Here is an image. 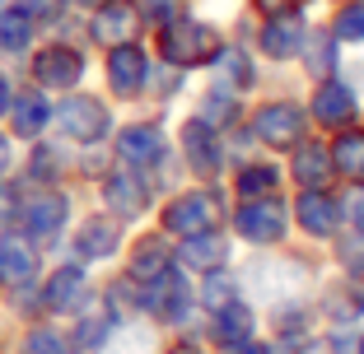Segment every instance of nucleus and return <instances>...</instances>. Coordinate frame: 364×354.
Here are the masks:
<instances>
[{
	"instance_id": "f257e3e1",
	"label": "nucleus",
	"mask_w": 364,
	"mask_h": 354,
	"mask_svg": "<svg viewBox=\"0 0 364 354\" xmlns=\"http://www.w3.org/2000/svg\"><path fill=\"white\" fill-rule=\"evenodd\" d=\"M159 47H164V61L168 65L192 70V65H210L225 43H220V33H215L210 23H196V19L173 14V19L159 28Z\"/></svg>"
},
{
	"instance_id": "f03ea898",
	"label": "nucleus",
	"mask_w": 364,
	"mask_h": 354,
	"mask_svg": "<svg viewBox=\"0 0 364 354\" xmlns=\"http://www.w3.org/2000/svg\"><path fill=\"white\" fill-rule=\"evenodd\" d=\"M285 224H289V210L276 192L271 196H243V205H238V215H234V233L252 247L280 243V238H285Z\"/></svg>"
},
{
	"instance_id": "7ed1b4c3",
	"label": "nucleus",
	"mask_w": 364,
	"mask_h": 354,
	"mask_svg": "<svg viewBox=\"0 0 364 354\" xmlns=\"http://www.w3.org/2000/svg\"><path fill=\"white\" fill-rule=\"evenodd\" d=\"M117 154H122V163H127V168L154 172V168H164V159H168V140H164L159 126L136 121V126H127L117 135Z\"/></svg>"
},
{
	"instance_id": "20e7f679",
	"label": "nucleus",
	"mask_w": 364,
	"mask_h": 354,
	"mask_svg": "<svg viewBox=\"0 0 364 354\" xmlns=\"http://www.w3.org/2000/svg\"><path fill=\"white\" fill-rule=\"evenodd\" d=\"M215 224H220V196L215 192H187L178 201H168V210H164V228L178 238L201 233V228H215Z\"/></svg>"
},
{
	"instance_id": "39448f33",
	"label": "nucleus",
	"mask_w": 364,
	"mask_h": 354,
	"mask_svg": "<svg viewBox=\"0 0 364 354\" xmlns=\"http://www.w3.org/2000/svg\"><path fill=\"white\" fill-rule=\"evenodd\" d=\"M56 121H61V131L70 140H85V145H94V140H103L107 131H112V117H107V108L98 103V98H65L61 108L52 112Z\"/></svg>"
},
{
	"instance_id": "423d86ee",
	"label": "nucleus",
	"mask_w": 364,
	"mask_h": 354,
	"mask_svg": "<svg viewBox=\"0 0 364 354\" xmlns=\"http://www.w3.org/2000/svg\"><path fill=\"white\" fill-rule=\"evenodd\" d=\"M252 126H257L262 145H271V150H289V145H299V140H304L309 117H304V108H294V103H267V108L252 117Z\"/></svg>"
},
{
	"instance_id": "0eeeda50",
	"label": "nucleus",
	"mask_w": 364,
	"mask_h": 354,
	"mask_svg": "<svg viewBox=\"0 0 364 354\" xmlns=\"http://www.w3.org/2000/svg\"><path fill=\"white\" fill-rule=\"evenodd\" d=\"M304 38H309V23H304L299 10H276L262 23V52L271 61H294L304 52Z\"/></svg>"
},
{
	"instance_id": "6e6552de",
	"label": "nucleus",
	"mask_w": 364,
	"mask_h": 354,
	"mask_svg": "<svg viewBox=\"0 0 364 354\" xmlns=\"http://www.w3.org/2000/svg\"><path fill=\"white\" fill-rule=\"evenodd\" d=\"M355 112H360V103H355V89L346 84V79L322 75V84L313 89V117H318V126L346 131V126L355 121Z\"/></svg>"
},
{
	"instance_id": "1a4fd4ad",
	"label": "nucleus",
	"mask_w": 364,
	"mask_h": 354,
	"mask_svg": "<svg viewBox=\"0 0 364 354\" xmlns=\"http://www.w3.org/2000/svg\"><path fill=\"white\" fill-rule=\"evenodd\" d=\"M80 75H85V56L75 52V47L65 43H52L38 52V61H33V79L47 89H75Z\"/></svg>"
},
{
	"instance_id": "9d476101",
	"label": "nucleus",
	"mask_w": 364,
	"mask_h": 354,
	"mask_svg": "<svg viewBox=\"0 0 364 354\" xmlns=\"http://www.w3.org/2000/svg\"><path fill=\"white\" fill-rule=\"evenodd\" d=\"M182 150H187V168L201 172V177H220L225 168V145L215 135V126H205L201 117H192L182 126Z\"/></svg>"
},
{
	"instance_id": "9b49d317",
	"label": "nucleus",
	"mask_w": 364,
	"mask_h": 354,
	"mask_svg": "<svg viewBox=\"0 0 364 354\" xmlns=\"http://www.w3.org/2000/svg\"><path fill=\"white\" fill-rule=\"evenodd\" d=\"M107 79H112V94L117 98H136L145 94V79H150V61L136 43H117L107 56Z\"/></svg>"
},
{
	"instance_id": "f8f14e48",
	"label": "nucleus",
	"mask_w": 364,
	"mask_h": 354,
	"mask_svg": "<svg viewBox=\"0 0 364 354\" xmlns=\"http://www.w3.org/2000/svg\"><path fill=\"white\" fill-rule=\"evenodd\" d=\"M145 303L154 308V317H164V322H182L187 312H192V289H187V280H182L178 266H168L159 280H150V294H145Z\"/></svg>"
},
{
	"instance_id": "ddd939ff",
	"label": "nucleus",
	"mask_w": 364,
	"mask_h": 354,
	"mask_svg": "<svg viewBox=\"0 0 364 354\" xmlns=\"http://www.w3.org/2000/svg\"><path fill=\"white\" fill-rule=\"evenodd\" d=\"M103 201L117 219H136V215H145V205H150V187H145V177H140L136 168H122L103 182Z\"/></svg>"
},
{
	"instance_id": "4468645a",
	"label": "nucleus",
	"mask_w": 364,
	"mask_h": 354,
	"mask_svg": "<svg viewBox=\"0 0 364 354\" xmlns=\"http://www.w3.org/2000/svg\"><path fill=\"white\" fill-rule=\"evenodd\" d=\"M136 23H140V10L131 0H103L94 10V43H103V47L136 43Z\"/></svg>"
},
{
	"instance_id": "2eb2a0df",
	"label": "nucleus",
	"mask_w": 364,
	"mask_h": 354,
	"mask_svg": "<svg viewBox=\"0 0 364 354\" xmlns=\"http://www.w3.org/2000/svg\"><path fill=\"white\" fill-rule=\"evenodd\" d=\"M294 215H299V228L313 238H336V228H341V205L322 192V187H304Z\"/></svg>"
},
{
	"instance_id": "dca6fc26",
	"label": "nucleus",
	"mask_w": 364,
	"mask_h": 354,
	"mask_svg": "<svg viewBox=\"0 0 364 354\" xmlns=\"http://www.w3.org/2000/svg\"><path fill=\"white\" fill-rule=\"evenodd\" d=\"M178 261L182 266H192V270H220L229 261V238L220 233V228H201V233H187L178 247Z\"/></svg>"
},
{
	"instance_id": "f3484780",
	"label": "nucleus",
	"mask_w": 364,
	"mask_h": 354,
	"mask_svg": "<svg viewBox=\"0 0 364 354\" xmlns=\"http://www.w3.org/2000/svg\"><path fill=\"white\" fill-rule=\"evenodd\" d=\"M43 303L52 312H80L89 303V275L85 266H61L52 280H47V289H43Z\"/></svg>"
},
{
	"instance_id": "a211bd4d",
	"label": "nucleus",
	"mask_w": 364,
	"mask_h": 354,
	"mask_svg": "<svg viewBox=\"0 0 364 354\" xmlns=\"http://www.w3.org/2000/svg\"><path fill=\"white\" fill-rule=\"evenodd\" d=\"M65 215H70V201H65L61 192H38L23 205V228L47 243V238H56V228L65 224Z\"/></svg>"
},
{
	"instance_id": "6ab92c4d",
	"label": "nucleus",
	"mask_w": 364,
	"mask_h": 354,
	"mask_svg": "<svg viewBox=\"0 0 364 354\" xmlns=\"http://www.w3.org/2000/svg\"><path fill=\"white\" fill-rule=\"evenodd\" d=\"M117 247H122L117 219H89V224L75 233V252H80L85 261H103V257H112Z\"/></svg>"
},
{
	"instance_id": "aec40b11",
	"label": "nucleus",
	"mask_w": 364,
	"mask_h": 354,
	"mask_svg": "<svg viewBox=\"0 0 364 354\" xmlns=\"http://www.w3.org/2000/svg\"><path fill=\"white\" fill-rule=\"evenodd\" d=\"M38 275V252L23 238H0V280L5 284H28Z\"/></svg>"
},
{
	"instance_id": "412c9836",
	"label": "nucleus",
	"mask_w": 364,
	"mask_h": 354,
	"mask_svg": "<svg viewBox=\"0 0 364 354\" xmlns=\"http://www.w3.org/2000/svg\"><path fill=\"white\" fill-rule=\"evenodd\" d=\"M168 266H173L168 238H140V243H136V252H131V280H140V284L159 280Z\"/></svg>"
},
{
	"instance_id": "4be33fe9",
	"label": "nucleus",
	"mask_w": 364,
	"mask_h": 354,
	"mask_svg": "<svg viewBox=\"0 0 364 354\" xmlns=\"http://www.w3.org/2000/svg\"><path fill=\"white\" fill-rule=\"evenodd\" d=\"M332 168L364 187V131H341V140L332 145Z\"/></svg>"
},
{
	"instance_id": "5701e85b",
	"label": "nucleus",
	"mask_w": 364,
	"mask_h": 354,
	"mask_svg": "<svg viewBox=\"0 0 364 354\" xmlns=\"http://www.w3.org/2000/svg\"><path fill=\"white\" fill-rule=\"evenodd\" d=\"M332 150H322V145H299V154H294V177H299L304 187H327V177H332Z\"/></svg>"
},
{
	"instance_id": "b1692460",
	"label": "nucleus",
	"mask_w": 364,
	"mask_h": 354,
	"mask_svg": "<svg viewBox=\"0 0 364 354\" xmlns=\"http://www.w3.org/2000/svg\"><path fill=\"white\" fill-rule=\"evenodd\" d=\"M210 65H220V75H225V89H252L257 84V70H252V61L243 56V47H220V56H215Z\"/></svg>"
},
{
	"instance_id": "393cba45",
	"label": "nucleus",
	"mask_w": 364,
	"mask_h": 354,
	"mask_svg": "<svg viewBox=\"0 0 364 354\" xmlns=\"http://www.w3.org/2000/svg\"><path fill=\"white\" fill-rule=\"evenodd\" d=\"M47 121H52V108H47L43 94H19L14 98V131H19V135H43Z\"/></svg>"
},
{
	"instance_id": "a878e982",
	"label": "nucleus",
	"mask_w": 364,
	"mask_h": 354,
	"mask_svg": "<svg viewBox=\"0 0 364 354\" xmlns=\"http://www.w3.org/2000/svg\"><path fill=\"white\" fill-rule=\"evenodd\" d=\"M210 317H215V336H220V341H243V336L252 331V308H247L243 299L215 308Z\"/></svg>"
},
{
	"instance_id": "bb28decb",
	"label": "nucleus",
	"mask_w": 364,
	"mask_h": 354,
	"mask_svg": "<svg viewBox=\"0 0 364 354\" xmlns=\"http://www.w3.org/2000/svg\"><path fill=\"white\" fill-rule=\"evenodd\" d=\"M234 299H243V294H238V280L229 275V266L205 270V284H201V308H205V312H215V308H225V303H234Z\"/></svg>"
},
{
	"instance_id": "cd10ccee",
	"label": "nucleus",
	"mask_w": 364,
	"mask_h": 354,
	"mask_svg": "<svg viewBox=\"0 0 364 354\" xmlns=\"http://www.w3.org/2000/svg\"><path fill=\"white\" fill-rule=\"evenodd\" d=\"M28 43H33V14L0 5V47H5V52H23Z\"/></svg>"
},
{
	"instance_id": "c85d7f7f",
	"label": "nucleus",
	"mask_w": 364,
	"mask_h": 354,
	"mask_svg": "<svg viewBox=\"0 0 364 354\" xmlns=\"http://www.w3.org/2000/svg\"><path fill=\"white\" fill-rule=\"evenodd\" d=\"M280 192V172L271 163H243L238 168V196H271Z\"/></svg>"
},
{
	"instance_id": "c756f323",
	"label": "nucleus",
	"mask_w": 364,
	"mask_h": 354,
	"mask_svg": "<svg viewBox=\"0 0 364 354\" xmlns=\"http://www.w3.org/2000/svg\"><path fill=\"white\" fill-rule=\"evenodd\" d=\"M234 117H238V98H234V89H215V94L201 103V121H205V126H215V131L229 126Z\"/></svg>"
},
{
	"instance_id": "7c9ffc66",
	"label": "nucleus",
	"mask_w": 364,
	"mask_h": 354,
	"mask_svg": "<svg viewBox=\"0 0 364 354\" xmlns=\"http://www.w3.org/2000/svg\"><path fill=\"white\" fill-rule=\"evenodd\" d=\"M299 56H309V70H313V75H332V61H336V43H332V38H327V33H318V38H313V33H309V38H304V52Z\"/></svg>"
},
{
	"instance_id": "2f4dec72",
	"label": "nucleus",
	"mask_w": 364,
	"mask_h": 354,
	"mask_svg": "<svg viewBox=\"0 0 364 354\" xmlns=\"http://www.w3.org/2000/svg\"><path fill=\"white\" fill-rule=\"evenodd\" d=\"M332 38L336 43H364V0L341 5V14H336V23H332Z\"/></svg>"
},
{
	"instance_id": "473e14b6",
	"label": "nucleus",
	"mask_w": 364,
	"mask_h": 354,
	"mask_svg": "<svg viewBox=\"0 0 364 354\" xmlns=\"http://www.w3.org/2000/svg\"><path fill=\"white\" fill-rule=\"evenodd\" d=\"M107 336H112V312H94V317H85V322H80L75 341H80V350H103Z\"/></svg>"
},
{
	"instance_id": "72a5a7b5",
	"label": "nucleus",
	"mask_w": 364,
	"mask_h": 354,
	"mask_svg": "<svg viewBox=\"0 0 364 354\" xmlns=\"http://www.w3.org/2000/svg\"><path fill=\"white\" fill-rule=\"evenodd\" d=\"M364 312V294H350V289H327V317L332 322H355Z\"/></svg>"
},
{
	"instance_id": "f704fd0d",
	"label": "nucleus",
	"mask_w": 364,
	"mask_h": 354,
	"mask_svg": "<svg viewBox=\"0 0 364 354\" xmlns=\"http://www.w3.org/2000/svg\"><path fill=\"white\" fill-rule=\"evenodd\" d=\"M23 354H70V345H65V336L38 326V331H28V341H23Z\"/></svg>"
},
{
	"instance_id": "c9c22d12",
	"label": "nucleus",
	"mask_w": 364,
	"mask_h": 354,
	"mask_svg": "<svg viewBox=\"0 0 364 354\" xmlns=\"http://www.w3.org/2000/svg\"><path fill=\"white\" fill-rule=\"evenodd\" d=\"M107 341H112V336H107ZM107 354H154V345H150L145 331H122L117 341L107 345Z\"/></svg>"
},
{
	"instance_id": "e433bc0d",
	"label": "nucleus",
	"mask_w": 364,
	"mask_h": 354,
	"mask_svg": "<svg viewBox=\"0 0 364 354\" xmlns=\"http://www.w3.org/2000/svg\"><path fill=\"white\" fill-rule=\"evenodd\" d=\"M346 270H350V280L364 284V238L360 233H355V243H346Z\"/></svg>"
},
{
	"instance_id": "4c0bfd02",
	"label": "nucleus",
	"mask_w": 364,
	"mask_h": 354,
	"mask_svg": "<svg viewBox=\"0 0 364 354\" xmlns=\"http://www.w3.org/2000/svg\"><path fill=\"white\" fill-rule=\"evenodd\" d=\"M341 215L350 219V228H355V233L364 238V192H350V201L341 205Z\"/></svg>"
},
{
	"instance_id": "58836bf2",
	"label": "nucleus",
	"mask_w": 364,
	"mask_h": 354,
	"mask_svg": "<svg viewBox=\"0 0 364 354\" xmlns=\"http://www.w3.org/2000/svg\"><path fill=\"white\" fill-rule=\"evenodd\" d=\"M14 215H19V192H14V187H5V182H0V228L10 224Z\"/></svg>"
},
{
	"instance_id": "ea45409f",
	"label": "nucleus",
	"mask_w": 364,
	"mask_h": 354,
	"mask_svg": "<svg viewBox=\"0 0 364 354\" xmlns=\"http://www.w3.org/2000/svg\"><path fill=\"white\" fill-rule=\"evenodd\" d=\"M220 354H271V345L252 341V336H243V341H225V350Z\"/></svg>"
},
{
	"instance_id": "a19ab883",
	"label": "nucleus",
	"mask_w": 364,
	"mask_h": 354,
	"mask_svg": "<svg viewBox=\"0 0 364 354\" xmlns=\"http://www.w3.org/2000/svg\"><path fill=\"white\" fill-rule=\"evenodd\" d=\"M173 14H178V0H150V19H159V23H168Z\"/></svg>"
},
{
	"instance_id": "79ce46f5",
	"label": "nucleus",
	"mask_w": 364,
	"mask_h": 354,
	"mask_svg": "<svg viewBox=\"0 0 364 354\" xmlns=\"http://www.w3.org/2000/svg\"><path fill=\"white\" fill-rule=\"evenodd\" d=\"M252 5H262V10H267V14H276V10H294L299 0H252Z\"/></svg>"
},
{
	"instance_id": "37998d69",
	"label": "nucleus",
	"mask_w": 364,
	"mask_h": 354,
	"mask_svg": "<svg viewBox=\"0 0 364 354\" xmlns=\"http://www.w3.org/2000/svg\"><path fill=\"white\" fill-rule=\"evenodd\" d=\"M5 108H10V79L0 75V117H5Z\"/></svg>"
},
{
	"instance_id": "c03bdc74",
	"label": "nucleus",
	"mask_w": 364,
	"mask_h": 354,
	"mask_svg": "<svg viewBox=\"0 0 364 354\" xmlns=\"http://www.w3.org/2000/svg\"><path fill=\"white\" fill-rule=\"evenodd\" d=\"M10 159H14V154H10V140H5V135H0V172H5V168H10Z\"/></svg>"
},
{
	"instance_id": "a18cd8bd",
	"label": "nucleus",
	"mask_w": 364,
	"mask_h": 354,
	"mask_svg": "<svg viewBox=\"0 0 364 354\" xmlns=\"http://www.w3.org/2000/svg\"><path fill=\"white\" fill-rule=\"evenodd\" d=\"M65 5H89V10H94V5H103V0H65Z\"/></svg>"
},
{
	"instance_id": "49530a36",
	"label": "nucleus",
	"mask_w": 364,
	"mask_h": 354,
	"mask_svg": "<svg viewBox=\"0 0 364 354\" xmlns=\"http://www.w3.org/2000/svg\"><path fill=\"white\" fill-rule=\"evenodd\" d=\"M0 5H5V0H0Z\"/></svg>"
},
{
	"instance_id": "de8ad7c7",
	"label": "nucleus",
	"mask_w": 364,
	"mask_h": 354,
	"mask_svg": "<svg viewBox=\"0 0 364 354\" xmlns=\"http://www.w3.org/2000/svg\"><path fill=\"white\" fill-rule=\"evenodd\" d=\"M360 354H364V350H360Z\"/></svg>"
}]
</instances>
